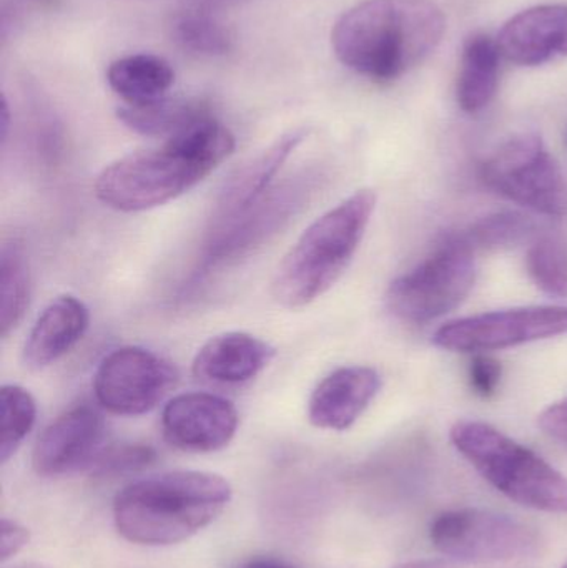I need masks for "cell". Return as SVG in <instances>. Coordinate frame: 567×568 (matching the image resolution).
Listing matches in <instances>:
<instances>
[{
  "label": "cell",
  "mask_w": 567,
  "mask_h": 568,
  "mask_svg": "<svg viewBox=\"0 0 567 568\" xmlns=\"http://www.w3.org/2000/svg\"><path fill=\"white\" fill-rule=\"evenodd\" d=\"M235 145V135L223 123L202 116L159 149L140 150L105 166L97 176V199L123 213L165 205L199 185Z\"/></svg>",
  "instance_id": "obj_1"
},
{
  "label": "cell",
  "mask_w": 567,
  "mask_h": 568,
  "mask_svg": "<svg viewBox=\"0 0 567 568\" xmlns=\"http://www.w3.org/2000/svg\"><path fill=\"white\" fill-rule=\"evenodd\" d=\"M446 20L433 0H363L332 30L336 59L358 75L392 82L425 62Z\"/></svg>",
  "instance_id": "obj_2"
},
{
  "label": "cell",
  "mask_w": 567,
  "mask_h": 568,
  "mask_svg": "<svg viewBox=\"0 0 567 568\" xmlns=\"http://www.w3.org/2000/svg\"><path fill=\"white\" fill-rule=\"evenodd\" d=\"M230 500L232 486L222 476L175 470L136 480L120 490L113 503V520L129 542L173 546L209 527Z\"/></svg>",
  "instance_id": "obj_3"
},
{
  "label": "cell",
  "mask_w": 567,
  "mask_h": 568,
  "mask_svg": "<svg viewBox=\"0 0 567 568\" xmlns=\"http://www.w3.org/2000/svg\"><path fill=\"white\" fill-rule=\"evenodd\" d=\"M375 209V192L363 189L315 220L276 268V303L300 310L338 282L355 258Z\"/></svg>",
  "instance_id": "obj_4"
},
{
  "label": "cell",
  "mask_w": 567,
  "mask_h": 568,
  "mask_svg": "<svg viewBox=\"0 0 567 568\" xmlns=\"http://www.w3.org/2000/svg\"><path fill=\"white\" fill-rule=\"evenodd\" d=\"M453 446L503 496L519 506L567 514V477L541 456L489 424L459 420Z\"/></svg>",
  "instance_id": "obj_5"
},
{
  "label": "cell",
  "mask_w": 567,
  "mask_h": 568,
  "mask_svg": "<svg viewBox=\"0 0 567 568\" xmlns=\"http://www.w3.org/2000/svg\"><path fill=\"white\" fill-rule=\"evenodd\" d=\"M475 252L463 233L443 240L416 268L389 284L386 306L399 320L416 324L452 313L475 286Z\"/></svg>",
  "instance_id": "obj_6"
},
{
  "label": "cell",
  "mask_w": 567,
  "mask_h": 568,
  "mask_svg": "<svg viewBox=\"0 0 567 568\" xmlns=\"http://www.w3.org/2000/svg\"><path fill=\"white\" fill-rule=\"evenodd\" d=\"M493 192L546 216L567 215V180L555 156L535 133L503 143L479 166Z\"/></svg>",
  "instance_id": "obj_7"
},
{
  "label": "cell",
  "mask_w": 567,
  "mask_h": 568,
  "mask_svg": "<svg viewBox=\"0 0 567 568\" xmlns=\"http://www.w3.org/2000/svg\"><path fill=\"white\" fill-rule=\"evenodd\" d=\"M433 547L466 564L509 562L535 556L541 536L535 527L506 514L456 509L439 514L429 527Z\"/></svg>",
  "instance_id": "obj_8"
},
{
  "label": "cell",
  "mask_w": 567,
  "mask_h": 568,
  "mask_svg": "<svg viewBox=\"0 0 567 568\" xmlns=\"http://www.w3.org/2000/svg\"><path fill=\"white\" fill-rule=\"evenodd\" d=\"M567 334V306H528L492 311L449 321L433 343L452 353L485 354Z\"/></svg>",
  "instance_id": "obj_9"
},
{
  "label": "cell",
  "mask_w": 567,
  "mask_h": 568,
  "mask_svg": "<svg viewBox=\"0 0 567 568\" xmlns=\"http://www.w3.org/2000/svg\"><path fill=\"white\" fill-rule=\"evenodd\" d=\"M176 383L179 371L165 357L145 347L125 346L100 361L93 393L110 414L136 417L155 409Z\"/></svg>",
  "instance_id": "obj_10"
},
{
  "label": "cell",
  "mask_w": 567,
  "mask_h": 568,
  "mask_svg": "<svg viewBox=\"0 0 567 568\" xmlns=\"http://www.w3.org/2000/svg\"><path fill=\"white\" fill-rule=\"evenodd\" d=\"M312 189L313 176L306 173L283 185L272 186L242 219L236 220L225 232L209 239L205 265L239 262L255 252L296 215L303 203L308 202Z\"/></svg>",
  "instance_id": "obj_11"
},
{
  "label": "cell",
  "mask_w": 567,
  "mask_h": 568,
  "mask_svg": "<svg viewBox=\"0 0 567 568\" xmlns=\"http://www.w3.org/2000/svg\"><path fill=\"white\" fill-rule=\"evenodd\" d=\"M239 410L225 397L185 393L163 407V437L183 453L210 454L229 446L239 429Z\"/></svg>",
  "instance_id": "obj_12"
},
{
  "label": "cell",
  "mask_w": 567,
  "mask_h": 568,
  "mask_svg": "<svg viewBox=\"0 0 567 568\" xmlns=\"http://www.w3.org/2000/svg\"><path fill=\"white\" fill-rule=\"evenodd\" d=\"M306 136V129L283 133L269 149L246 160L223 182L213 203L209 239L225 232L272 190L273 180Z\"/></svg>",
  "instance_id": "obj_13"
},
{
  "label": "cell",
  "mask_w": 567,
  "mask_h": 568,
  "mask_svg": "<svg viewBox=\"0 0 567 568\" xmlns=\"http://www.w3.org/2000/svg\"><path fill=\"white\" fill-rule=\"evenodd\" d=\"M105 423L90 406H77L43 429L33 447L39 476L59 477L93 466L103 450Z\"/></svg>",
  "instance_id": "obj_14"
},
{
  "label": "cell",
  "mask_w": 567,
  "mask_h": 568,
  "mask_svg": "<svg viewBox=\"0 0 567 568\" xmlns=\"http://www.w3.org/2000/svg\"><path fill=\"white\" fill-rule=\"evenodd\" d=\"M496 42L502 55L516 65H545L567 57V3H545L516 13Z\"/></svg>",
  "instance_id": "obj_15"
},
{
  "label": "cell",
  "mask_w": 567,
  "mask_h": 568,
  "mask_svg": "<svg viewBox=\"0 0 567 568\" xmlns=\"http://www.w3.org/2000/svg\"><path fill=\"white\" fill-rule=\"evenodd\" d=\"M382 389V376L368 366H343L320 381L308 400V419L326 430H346Z\"/></svg>",
  "instance_id": "obj_16"
},
{
  "label": "cell",
  "mask_w": 567,
  "mask_h": 568,
  "mask_svg": "<svg viewBox=\"0 0 567 568\" xmlns=\"http://www.w3.org/2000/svg\"><path fill=\"white\" fill-rule=\"evenodd\" d=\"M272 344L250 333L232 331L206 341L195 359L193 374L219 386H240L255 379L275 359Z\"/></svg>",
  "instance_id": "obj_17"
},
{
  "label": "cell",
  "mask_w": 567,
  "mask_h": 568,
  "mask_svg": "<svg viewBox=\"0 0 567 568\" xmlns=\"http://www.w3.org/2000/svg\"><path fill=\"white\" fill-rule=\"evenodd\" d=\"M89 307L79 297L59 296L37 317L23 346V364L40 371L52 366L82 339L89 329Z\"/></svg>",
  "instance_id": "obj_18"
},
{
  "label": "cell",
  "mask_w": 567,
  "mask_h": 568,
  "mask_svg": "<svg viewBox=\"0 0 567 568\" xmlns=\"http://www.w3.org/2000/svg\"><path fill=\"white\" fill-rule=\"evenodd\" d=\"M107 82L125 105H140L165 99L175 82V70L163 57L132 53L110 63Z\"/></svg>",
  "instance_id": "obj_19"
},
{
  "label": "cell",
  "mask_w": 567,
  "mask_h": 568,
  "mask_svg": "<svg viewBox=\"0 0 567 568\" xmlns=\"http://www.w3.org/2000/svg\"><path fill=\"white\" fill-rule=\"evenodd\" d=\"M502 57L498 42L483 33L465 43L456 83V99L465 112H482L495 99Z\"/></svg>",
  "instance_id": "obj_20"
},
{
  "label": "cell",
  "mask_w": 567,
  "mask_h": 568,
  "mask_svg": "<svg viewBox=\"0 0 567 568\" xmlns=\"http://www.w3.org/2000/svg\"><path fill=\"white\" fill-rule=\"evenodd\" d=\"M209 113V106L202 100L170 97L140 105H123L117 110V116L126 129L140 135L163 136L166 140Z\"/></svg>",
  "instance_id": "obj_21"
},
{
  "label": "cell",
  "mask_w": 567,
  "mask_h": 568,
  "mask_svg": "<svg viewBox=\"0 0 567 568\" xmlns=\"http://www.w3.org/2000/svg\"><path fill=\"white\" fill-rule=\"evenodd\" d=\"M170 37L183 52L196 57H223L235 45L230 27L200 9L176 13L170 22Z\"/></svg>",
  "instance_id": "obj_22"
},
{
  "label": "cell",
  "mask_w": 567,
  "mask_h": 568,
  "mask_svg": "<svg viewBox=\"0 0 567 568\" xmlns=\"http://www.w3.org/2000/svg\"><path fill=\"white\" fill-rule=\"evenodd\" d=\"M29 260L19 243H6L0 253V327L9 336L26 314L30 303Z\"/></svg>",
  "instance_id": "obj_23"
},
{
  "label": "cell",
  "mask_w": 567,
  "mask_h": 568,
  "mask_svg": "<svg viewBox=\"0 0 567 568\" xmlns=\"http://www.w3.org/2000/svg\"><path fill=\"white\" fill-rule=\"evenodd\" d=\"M463 235L475 250L503 252L533 242L538 232L536 223L529 216L513 210H503L476 220Z\"/></svg>",
  "instance_id": "obj_24"
},
{
  "label": "cell",
  "mask_w": 567,
  "mask_h": 568,
  "mask_svg": "<svg viewBox=\"0 0 567 568\" xmlns=\"http://www.w3.org/2000/svg\"><path fill=\"white\" fill-rule=\"evenodd\" d=\"M526 270L539 290L567 297V243L561 236H536L526 253Z\"/></svg>",
  "instance_id": "obj_25"
},
{
  "label": "cell",
  "mask_w": 567,
  "mask_h": 568,
  "mask_svg": "<svg viewBox=\"0 0 567 568\" xmlns=\"http://www.w3.org/2000/svg\"><path fill=\"white\" fill-rule=\"evenodd\" d=\"M0 463L6 464L22 446L37 419V404L32 394L19 384H7L0 389Z\"/></svg>",
  "instance_id": "obj_26"
},
{
  "label": "cell",
  "mask_w": 567,
  "mask_h": 568,
  "mask_svg": "<svg viewBox=\"0 0 567 568\" xmlns=\"http://www.w3.org/2000/svg\"><path fill=\"white\" fill-rule=\"evenodd\" d=\"M155 459V450L149 446L126 444V446L103 449L95 460L97 470L102 474L132 473L143 469Z\"/></svg>",
  "instance_id": "obj_27"
},
{
  "label": "cell",
  "mask_w": 567,
  "mask_h": 568,
  "mask_svg": "<svg viewBox=\"0 0 567 568\" xmlns=\"http://www.w3.org/2000/svg\"><path fill=\"white\" fill-rule=\"evenodd\" d=\"M469 381L476 394L482 397H492L502 381V364L495 357L476 354L469 366Z\"/></svg>",
  "instance_id": "obj_28"
},
{
  "label": "cell",
  "mask_w": 567,
  "mask_h": 568,
  "mask_svg": "<svg viewBox=\"0 0 567 568\" xmlns=\"http://www.w3.org/2000/svg\"><path fill=\"white\" fill-rule=\"evenodd\" d=\"M29 529L17 523V520L3 517L0 527V562L6 564L13 556L20 552L29 544Z\"/></svg>",
  "instance_id": "obj_29"
},
{
  "label": "cell",
  "mask_w": 567,
  "mask_h": 568,
  "mask_svg": "<svg viewBox=\"0 0 567 568\" xmlns=\"http://www.w3.org/2000/svg\"><path fill=\"white\" fill-rule=\"evenodd\" d=\"M538 424L543 433L567 446V397L549 406L539 416Z\"/></svg>",
  "instance_id": "obj_30"
},
{
  "label": "cell",
  "mask_w": 567,
  "mask_h": 568,
  "mask_svg": "<svg viewBox=\"0 0 567 568\" xmlns=\"http://www.w3.org/2000/svg\"><path fill=\"white\" fill-rule=\"evenodd\" d=\"M235 568H298L285 560L270 559V557H260V559L246 560Z\"/></svg>",
  "instance_id": "obj_31"
},
{
  "label": "cell",
  "mask_w": 567,
  "mask_h": 568,
  "mask_svg": "<svg viewBox=\"0 0 567 568\" xmlns=\"http://www.w3.org/2000/svg\"><path fill=\"white\" fill-rule=\"evenodd\" d=\"M395 568H455L445 560H413Z\"/></svg>",
  "instance_id": "obj_32"
},
{
  "label": "cell",
  "mask_w": 567,
  "mask_h": 568,
  "mask_svg": "<svg viewBox=\"0 0 567 568\" xmlns=\"http://www.w3.org/2000/svg\"><path fill=\"white\" fill-rule=\"evenodd\" d=\"M27 2L36 3V6L39 7H49L52 6V3L55 2V0H27Z\"/></svg>",
  "instance_id": "obj_33"
},
{
  "label": "cell",
  "mask_w": 567,
  "mask_h": 568,
  "mask_svg": "<svg viewBox=\"0 0 567 568\" xmlns=\"http://www.w3.org/2000/svg\"><path fill=\"white\" fill-rule=\"evenodd\" d=\"M16 568H52V567L43 566V564H26V566H19Z\"/></svg>",
  "instance_id": "obj_34"
},
{
  "label": "cell",
  "mask_w": 567,
  "mask_h": 568,
  "mask_svg": "<svg viewBox=\"0 0 567 568\" xmlns=\"http://www.w3.org/2000/svg\"><path fill=\"white\" fill-rule=\"evenodd\" d=\"M561 568H567V562L565 564V566H563Z\"/></svg>",
  "instance_id": "obj_35"
},
{
  "label": "cell",
  "mask_w": 567,
  "mask_h": 568,
  "mask_svg": "<svg viewBox=\"0 0 567 568\" xmlns=\"http://www.w3.org/2000/svg\"><path fill=\"white\" fill-rule=\"evenodd\" d=\"M215 2H220V0H215Z\"/></svg>",
  "instance_id": "obj_36"
}]
</instances>
